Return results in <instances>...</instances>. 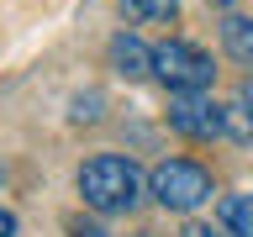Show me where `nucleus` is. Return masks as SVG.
I'll return each instance as SVG.
<instances>
[{
  "label": "nucleus",
  "mask_w": 253,
  "mask_h": 237,
  "mask_svg": "<svg viewBox=\"0 0 253 237\" xmlns=\"http://www.w3.org/2000/svg\"><path fill=\"white\" fill-rule=\"evenodd\" d=\"M79 195H84V205H95V211L122 216V211H132V205H137L142 179H137V169H132L126 158L100 153V158H90V163L79 169Z\"/></svg>",
  "instance_id": "1"
},
{
  "label": "nucleus",
  "mask_w": 253,
  "mask_h": 237,
  "mask_svg": "<svg viewBox=\"0 0 253 237\" xmlns=\"http://www.w3.org/2000/svg\"><path fill=\"white\" fill-rule=\"evenodd\" d=\"M148 190H153V200L164 211H195V205L211 200V174L201 163H190V158H169V163L153 169Z\"/></svg>",
  "instance_id": "2"
},
{
  "label": "nucleus",
  "mask_w": 253,
  "mask_h": 237,
  "mask_svg": "<svg viewBox=\"0 0 253 237\" xmlns=\"http://www.w3.org/2000/svg\"><path fill=\"white\" fill-rule=\"evenodd\" d=\"M153 74L179 95H201L211 84V53H201L195 42H158L153 47Z\"/></svg>",
  "instance_id": "3"
},
{
  "label": "nucleus",
  "mask_w": 253,
  "mask_h": 237,
  "mask_svg": "<svg viewBox=\"0 0 253 237\" xmlns=\"http://www.w3.org/2000/svg\"><path fill=\"white\" fill-rule=\"evenodd\" d=\"M169 126L179 132V137H221L227 132V106H216V100H206V95H179L169 106Z\"/></svg>",
  "instance_id": "4"
},
{
  "label": "nucleus",
  "mask_w": 253,
  "mask_h": 237,
  "mask_svg": "<svg viewBox=\"0 0 253 237\" xmlns=\"http://www.w3.org/2000/svg\"><path fill=\"white\" fill-rule=\"evenodd\" d=\"M111 63H116V74L126 79H142V74H153V47H142L137 37H111Z\"/></svg>",
  "instance_id": "5"
},
{
  "label": "nucleus",
  "mask_w": 253,
  "mask_h": 237,
  "mask_svg": "<svg viewBox=\"0 0 253 237\" xmlns=\"http://www.w3.org/2000/svg\"><path fill=\"white\" fill-rule=\"evenodd\" d=\"M221 42H227V53L237 63H253V21L248 16H227L221 21Z\"/></svg>",
  "instance_id": "6"
},
{
  "label": "nucleus",
  "mask_w": 253,
  "mask_h": 237,
  "mask_svg": "<svg viewBox=\"0 0 253 237\" xmlns=\"http://www.w3.org/2000/svg\"><path fill=\"white\" fill-rule=\"evenodd\" d=\"M221 227L232 237H253V195H227L221 200Z\"/></svg>",
  "instance_id": "7"
},
{
  "label": "nucleus",
  "mask_w": 253,
  "mask_h": 237,
  "mask_svg": "<svg viewBox=\"0 0 253 237\" xmlns=\"http://www.w3.org/2000/svg\"><path fill=\"white\" fill-rule=\"evenodd\" d=\"M122 11L132 16V21H169V16L179 11V0H122Z\"/></svg>",
  "instance_id": "8"
},
{
  "label": "nucleus",
  "mask_w": 253,
  "mask_h": 237,
  "mask_svg": "<svg viewBox=\"0 0 253 237\" xmlns=\"http://www.w3.org/2000/svg\"><path fill=\"white\" fill-rule=\"evenodd\" d=\"M100 116V95H79L74 100V121H95Z\"/></svg>",
  "instance_id": "9"
},
{
  "label": "nucleus",
  "mask_w": 253,
  "mask_h": 237,
  "mask_svg": "<svg viewBox=\"0 0 253 237\" xmlns=\"http://www.w3.org/2000/svg\"><path fill=\"white\" fill-rule=\"evenodd\" d=\"M185 237H221L216 227H206V221H195V227H185Z\"/></svg>",
  "instance_id": "10"
},
{
  "label": "nucleus",
  "mask_w": 253,
  "mask_h": 237,
  "mask_svg": "<svg viewBox=\"0 0 253 237\" xmlns=\"http://www.w3.org/2000/svg\"><path fill=\"white\" fill-rule=\"evenodd\" d=\"M0 237H16V216L11 211H0Z\"/></svg>",
  "instance_id": "11"
},
{
  "label": "nucleus",
  "mask_w": 253,
  "mask_h": 237,
  "mask_svg": "<svg viewBox=\"0 0 253 237\" xmlns=\"http://www.w3.org/2000/svg\"><path fill=\"white\" fill-rule=\"evenodd\" d=\"M69 232H74V237H106V232H100V227H84V221H74Z\"/></svg>",
  "instance_id": "12"
},
{
  "label": "nucleus",
  "mask_w": 253,
  "mask_h": 237,
  "mask_svg": "<svg viewBox=\"0 0 253 237\" xmlns=\"http://www.w3.org/2000/svg\"><path fill=\"white\" fill-rule=\"evenodd\" d=\"M237 100H243V111L253 116V84H243V95H237Z\"/></svg>",
  "instance_id": "13"
},
{
  "label": "nucleus",
  "mask_w": 253,
  "mask_h": 237,
  "mask_svg": "<svg viewBox=\"0 0 253 237\" xmlns=\"http://www.w3.org/2000/svg\"><path fill=\"white\" fill-rule=\"evenodd\" d=\"M0 179H5V163H0Z\"/></svg>",
  "instance_id": "14"
}]
</instances>
